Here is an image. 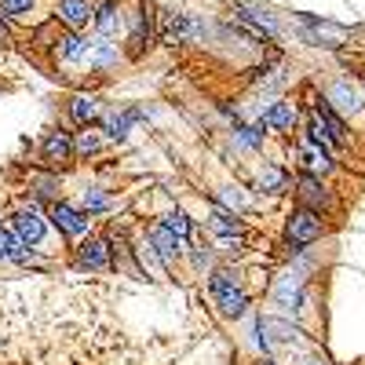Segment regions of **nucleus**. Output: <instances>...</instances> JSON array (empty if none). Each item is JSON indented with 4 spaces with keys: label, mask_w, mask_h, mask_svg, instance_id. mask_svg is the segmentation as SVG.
<instances>
[{
    "label": "nucleus",
    "mask_w": 365,
    "mask_h": 365,
    "mask_svg": "<svg viewBox=\"0 0 365 365\" xmlns=\"http://www.w3.org/2000/svg\"><path fill=\"white\" fill-rule=\"evenodd\" d=\"M150 245L158 249V256H161V263H165V267H172V263L182 256V245H187V241H179L168 227L154 223V230H150Z\"/></svg>",
    "instance_id": "obj_18"
},
{
    "label": "nucleus",
    "mask_w": 365,
    "mask_h": 365,
    "mask_svg": "<svg viewBox=\"0 0 365 365\" xmlns=\"http://www.w3.org/2000/svg\"><path fill=\"white\" fill-rule=\"evenodd\" d=\"M296 165H299L303 175H314V179H325V175L336 172V161H332L329 150L314 146L311 139H303V135H299V143H296Z\"/></svg>",
    "instance_id": "obj_5"
},
{
    "label": "nucleus",
    "mask_w": 365,
    "mask_h": 365,
    "mask_svg": "<svg viewBox=\"0 0 365 365\" xmlns=\"http://www.w3.org/2000/svg\"><path fill=\"white\" fill-rule=\"evenodd\" d=\"M259 365H274V361H259Z\"/></svg>",
    "instance_id": "obj_31"
},
{
    "label": "nucleus",
    "mask_w": 365,
    "mask_h": 365,
    "mask_svg": "<svg viewBox=\"0 0 365 365\" xmlns=\"http://www.w3.org/2000/svg\"><path fill=\"white\" fill-rule=\"evenodd\" d=\"M37 0H0V19H22L34 11Z\"/></svg>",
    "instance_id": "obj_28"
},
{
    "label": "nucleus",
    "mask_w": 365,
    "mask_h": 365,
    "mask_svg": "<svg viewBox=\"0 0 365 365\" xmlns=\"http://www.w3.org/2000/svg\"><path fill=\"white\" fill-rule=\"evenodd\" d=\"M325 103L336 110L344 120L365 113V88H358L351 77H336L329 88H325Z\"/></svg>",
    "instance_id": "obj_3"
},
{
    "label": "nucleus",
    "mask_w": 365,
    "mask_h": 365,
    "mask_svg": "<svg viewBox=\"0 0 365 365\" xmlns=\"http://www.w3.org/2000/svg\"><path fill=\"white\" fill-rule=\"evenodd\" d=\"M299 22L307 26V41L325 44V48H340V44L351 37V29H347V26L325 22V19H314V15H299Z\"/></svg>",
    "instance_id": "obj_13"
},
{
    "label": "nucleus",
    "mask_w": 365,
    "mask_h": 365,
    "mask_svg": "<svg viewBox=\"0 0 365 365\" xmlns=\"http://www.w3.org/2000/svg\"><path fill=\"white\" fill-rule=\"evenodd\" d=\"M161 227H168L179 241H190V234H194V223H190V216L182 208H168L161 216Z\"/></svg>",
    "instance_id": "obj_25"
},
{
    "label": "nucleus",
    "mask_w": 365,
    "mask_h": 365,
    "mask_svg": "<svg viewBox=\"0 0 365 365\" xmlns=\"http://www.w3.org/2000/svg\"><path fill=\"white\" fill-rule=\"evenodd\" d=\"M48 220L58 227V234H66V237H84L88 227H91L88 212H81V208H73V205H66V201H55V205L48 208Z\"/></svg>",
    "instance_id": "obj_10"
},
{
    "label": "nucleus",
    "mask_w": 365,
    "mask_h": 365,
    "mask_svg": "<svg viewBox=\"0 0 365 365\" xmlns=\"http://www.w3.org/2000/svg\"><path fill=\"white\" fill-rule=\"evenodd\" d=\"M361 88H365V84H361Z\"/></svg>",
    "instance_id": "obj_33"
},
{
    "label": "nucleus",
    "mask_w": 365,
    "mask_h": 365,
    "mask_svg": "<svg viewBox=\"0 0 365 365\" xmlns=\"http://www.w3.org/2000/svg\"><path fill=\"white\" fill-rule=\"evenodd\" d=\"M208 227L216 230L220 237H245V223L237 220V212H230V208H212V216H208Z\"/></svg>",
    "instance_id": "obj_22"
},
{
    "label": "nucleus",
    "mask_w": 365,
    "mask_h": 365,
    "mask_svg": "<svg viewBox=\"0 0 365 365\" xmlns=\"http://www.w3.org/2000/svg\"><path fill=\"white\" fill-rule=\"evenodd\" d=\"M143 117H146V110L128 106V110H120V113H110V117L103 120V132H106L110 139H125V135H128V128L135 125V120H143Z\"/></svg>",
    "instance_id": "obj_21"
},
{
    "label": "nucleus",
    "mask_w": 365,
    "mask_h": 365,
    "mask_svg": "<svg viewBox=\"0 0 365 365\" xmlns=\"http://www.w3.org/2000/svg\"><path fill=\"white\" fill-rule=\"evenodd\" d=\"M322 234H325V216H318L311 208H292L285 216V245L292 252H303L307 245L322 241Z\"/></svg>",
    "instance_id": "obj_1"
},
{
    "label": "nucleus",
    "mask_w": 365,
    "mask_h": 365,
    "mask_svg": "<svg viewBox=\"0 0 365 365\" xmlns=\"http://www.w3.org/2000/svg\"><path fill=\"white\" fill-rule=\"evenodd\" d=\"M259 120H263L267 132H292L296 120H299V106L289 103V99H278V103H270V106L263 110Z\"/></svg>",
    "instance_id": "obj_15"
},
{
    "label": "nucleus",
    "mask_w": 365,
    "mask_h": 365,
    "mask_svg": "<svg viewBox=\"0 0 365 365\" xmlns=\"http://www.w3.org/2000/svg\"><path fill=\"white\" fill-rule=\"evenodd\" d=\"M132 252H135V259H139V267H143V270H150V278H154V282H165V270H168V267L161 263V256H158V249H154V245H150V237H146V241H139V245H135Z\"/></svg>",
    "instance_id": "obj_23"
},
{
    "label": "nucleus",
    "mask_w": 365,
    "mask_h": 365,
    "mask_svg": "<svg viewBox=\"0 0 365 365\" xmlns=\"http://www.w3.org/2000/svg\"><path fill=\"white\" fill-rule=\"evenodd\" d=\"M208 289H212V296H216L220 311L227 318H241V314L249 311V292L241 289V282L234 278L230 270H212L208 274Z\"/></svg>",
    "instance_id": "obj_2"
},
{
    "label": "nucleus",
    "mask_w": 365,
    "mask_h": 365,
    "mask_svg": "<svg viewBox=\"0 0 365 365\" xmlns=\"http://www.w3.org/2000/svg\"><path fill=\"white\" fill-rule=\"evenodd\" d=\"M73 150H77V154H84V158L99 154V150H103V139H99V132H81V135L73 139Z\"/></svg>",
    "instance_id": "obj_29"
},
{
    "label": "nucleus",
    "mask_w": 365,
    "mask_h": 365,
    "mask_svg": "<svg viewBox=\"0 0 365 365\" xmlns=\"http://www.w3.org/2000/svg\"><path fill=\"white\" fill-rule=\"evenodd\" d=\"M96 34L99 37H106V41H113L120 29H125V8H120V0H103V4L96 8Z\"/></svg>",
    "instance_id": "obj_16"
},
{
    "label": "nucleus",
    "mask_w": 365,
    "mask_h": 365,
    "mask_svg": "<svg viewBox=\"0 0 365 365\" xmlns=\"http://www.w3.org/2000/svg\"><path fill=\"white\" fill-rule=\"evenodd\" d=\"M55 19L63 22L70 34H81V29H88L96 22V4H91V0H58Z\"/></svg>",
    "instance_id": "obj_11"
},
{
    "label": "nucleus",
    "mask_w": 365,
    "mask_h": 365,
    "mask_svg": "<svg viewBox=\"0 0 365 365\" xmlns=\"http://www.w3.org/2000/svg\"><path fill=\"white\" fill-rule=\"evenodd\" d=\"M274 299H278L285 311H299V307H303V274H299V270H296V274L289 270L285 278L274 285Z\"/></svg>",
    "instance_id": "obj_19"
},
{
    "label": "nucleus",
    "mask_w": 365,
    "mask_h": 365,
    "mask_svg": "<svg viewBox=\"0 0 365 365\" xmlns=\"http://www.w3.org/2000/svg\"><path fill=\"white\" fill-rule=\"evenodd\" d=\"M303 365H325L322 358H303Z\"/></svg>",
    "instance_id": "obj_30"
},
{
    "label": "nucleus",
    "mask_w": 365,
    "mask_h": 365,
    "mask_svg": "<svg viewBox=\"0 0 365 365\" xmlns=\"http://www.w3.org/2000/svg\"><path fill=\"white\" fill-rule=\"evenodd\" d=\"M113 263V249L106 237H88L77 245V267L81 270H106Z\"/></svg>",
    "instance_id": "obj_14"
},
{
    "label": "nucleus",
    "mask_w": 365,
    "mask_h": 365,
    "mask_svg": "<svg viewBox=\"0 0 365 365\" xmlns=\"http://www.w3.org/2000/svg\"><path fill=\"white\" fill-rule=\"evenodd\" d=\"M0 34H4V22H0Z\"/></svg>",
    "instance_id": "obj_32"
},
{
    "label": "nucleus",
    "mask_w": 365,
    "mask_h": 365,
    "mask_svg": "<svg viewBox=\"0 0 365 365\" xmlns=\"http://www.w3.org/2000/svg\"><path fill=\"white\" fill-rule=\"evenodd\" d=\"M11 234L29 249V245H41V241H44L48 223H44V216H41L34 205H26V208H19L15 216H11Z\"/></svg>",
    "instance_id": "obj_8"
},
{
    "label": "nucleus",
    "mask_w": 365,
    "mask_h": 365,
    "mask_svg": "<svg viewBox=\"0 0 365 365\" xmlns=\"http://www.w3.org/2000/svg\"><path fill=\"white\" fill-rule=\"evenodd\" d=\"M125 22H128V48H132V55H143L150 48V37H154V19H150L143 0L135 4L132 15H125Z\"/></svg>",
    "instance_id": "obj_12"
},
{
    "label": "nucleus",
    "mask_w": 365,
    "mask_h": 365,
    "mask_svg": "<svg viewBox=\"0 0 365 365\" xmlns=\"http://www.w3.org/2000/svg\"><path fill=\"white\" fill-rule=\"evenodd\" d=\"M161 41L165 44H194L201 41V22L182 11H165L161 15Z\"/></svg>",
    "instance_id": "obj_6"
},
{
    "label": "nucleus",
    "mask_w": 365,
    "mask_h": 365,
    "mask_svg": "<svg viewBox=\"0 0 365 365\" xmlns=\"http://www.w3.org/2000/svg\"><path fill=\"white\" fill-rule=\"evenodd\" d=\"M41 154H44L48 165H70L73 154H77V150H73V135L63 132V128L48 132V139H44V146H41Z\"/></svg>",
    "instance_id": "obj_17"
},
{
    "label": "nucleus",
    "mask_w": 365,
    "mask_h": 365,
    "mask_svg": "<svg viewBox=\"0 0 365 365\" xmlns=\"http://www.w3.org/2000/svg\"><path fill=\"white\" fill-rule=\"evenodd\" d=\"M26 252V245L11 234V227H0V263H15Z\"/></svg>",
    "instance_id": "obj_27"
},
{
    "label": "nucleus",
    "mask_w": 365,
    "mask_h": 365,
    "mask_svg": "<svg viewBox=\"0 0 365 365\" xmlns=\"http://www.w3.org/2000/svg\"><path fill=\"white\" fill-rule=\"evenodd\" d=\"M256 332H259V351H274L299 340V329L289 318H256Z\"/></svg>",
    "instance_id": "obj_7"
},
{
    "label": "nucleus",
    "mask_w": 365,
    "mask_h": 365,
    "mask_svg": "<svg viewBox=\"0 0 365 365\" xmlns=\"http://www.w3.org/2000/svg\"><path fill=\"white\" fill-rule=\"evenodd\" d=\"M51 55H55V63L58 66H88V37H81V34H58L55 41H51Z\"/></svg>",
    "instance_id": "obj_9"
},
{
    "label": "nucleus",
    "mask_w": 365,
    "mask_h": 365,
    "mask_svg": "<svg viewBox=\"0 0 365 365\" xmlns=\"http://www.w3.org/2000/svg\"><path fill=\"white\" fill-rule=\"evenodd\" d=\"M110 205H113V194H106L103 187H88L81 194V212H88V216L91 212H106Z\"/></svg>",
    "instance_id": "obj_26"
},
{
    "label": "nucleus",
    "mask_w": 365,
    "mask_h": 365,
    "mask_svg": "<svg viewBox=\"0 0 365 365\" xmlns=\"http://www.w3.org/2000/svg\"><path fill=\"white\" fill-rule=\"evenodd\" d=\"M99 99L96 96H73V103H70V117L77 120V125H96V120H99Z\"/></svg>",
    "instance_id": "obj_24"
},
{
    "label": "nucleus",
    "mask_w": 365,
    "mask_h": 365,
    "mask_svg": "<svg viewBox=\"0 0 365 365\" xmlns=\"http://www.w3.org/2000/svg\"><path fill=\"white\" fill-rule=\"evenodd\" d=\"M296 197H299V208H311L318 216H329V212L336 208V197H332V190L325 182L314 179V175H303V172L296 179Z\"/></svg>",
    "instance_id": "obj_4"
},
{
    "label": "nucleus",
    "mask_w": 365,
    "mask_h": 365,
    "mask_svg": "<svg viewBox=\"0 0 365 365\" xmlns=\"http://www.w3.org/2000/svg\"><path fill=\"white\" fill-rule=\"evenodd\" d=\"M289 187H292V175H289L285 165H263V172L256 179V190H263V194H285Z\"/></svg>",
    "instance_id": "obj_20"
}]
</instances>
